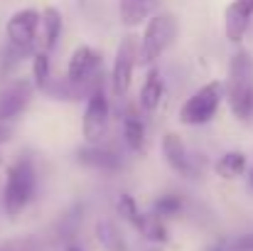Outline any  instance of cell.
Here are the masks:
<instances>
[{
	"label": "cell",
	"mask_w": 253,
	"mask_h": 251,
	"mask_svg": "<svg viewBox=\"0 0 253 251\" xmlns=\"http://www.w3.org/2000/svg\"><path fill=\"white\" fill-rule=\"evenodd\" d=\"M37 195V165L30 155H17L5 170L2 185V212L15 219L20 217Z\"/></svg>",
	"instance_id": "6da1fadb"
},
{
	"label": "cell",
	"mask_w": 253,
	"mask_h": 251,
	"mask_svg": "<svg viewBox=\"0 0 253 251\" xmlns=\"http://www.w3.org/2000/svg\"><path fill=\"white\" fill-rule=\"evenodd\" d=\"M224 96L229 111L239 121H249L253 113V57L249 50H236L229 62L224 82Z\"/></svg>",
	"instance_id": "7a4b0ae2"
},
{
	"label": "cell",
	"mask_w": 253,
	"mask_h": 251,
	"mask_svg": "<svg viewBox=\"0 0 253 251\" xmlns=\"http://www.w3.org/2000/svg\"><path fill=\"white\" fill-rule=\"evenodd\" d=\"M179 35V22L172 12H155L140 35V64L155 67Z\"/></svg>",
	"instance_id": "3957f363"
},
{
	"label": "cell",
	"mask_w": 253,
	"mask_h": 251,
	"mask_svg": "<svg viewBox=\"0 0 253 251\" xmlns=\"http://www.w3.org/2000/svg\"><path fill=\"white\" fill-rule=\"evenodd\" d=\"M224 101H226L224 82H209L204 86H199L197 91H192L184 99V103L179 106L177 118H179V123L192 126V128L194 126H207V123H211L216 118V113H219Z\"/></svg>",
	"instance_id": "277c9868"
},
{
	"label": "cell",
	"mask_w": 253,
	"mask_h": 251,
	"mask_svg": "<svg viewBox=\"0 0 253 251\" xmlns=\"http://www.w3.org/2000/svg\"><path fill=\"white\" fill-rule=\"evenodd\" d=\"M40 20H42V12L35 7L15 10L5 25L7 47L20 52L22 57H32L40 50Z\"/></svg>",
	"instance_id": "5b68a950"
},
{
	"label": "cell",
	"mask_w": 253,
	"mask_h": 251,
	"mask_svg": "<svg viewBox=\"0 0 253 251\" xmlns=\"http://www.w3.org/2000/svg\"><path fill=\"white\" fill-rule=\"evenodd\" d=\"M74 86H79L88 99V94L93 89H98L103 82V57L98 50L88 47V45H79L67 64V74H64Z\"/></svg>",
	"instance_id": "8992f818"
},
{
	"label": "cell",
	"mask_w": 253,
	"mask_h": 251,
	"mask_svg": "<svg viewBox=\"0 0 253 251\" xmlns=\"http://www.w3.org/2000/svg\"><path fill=\"white\" fill-rule=\"evenodd\" d=\"M140 64V37L135 35H126L121 40V45L116 47V54H113V64H111V91L116 99L126 96L130 91V84H133V74H135V67Z\"/></svg>",
	"instance_id": "52a82bcc"
},
{
	"label": "cell",
	"mask_w": 253,
	"mask_h": 251,
	"mask_svg": "<svg viewBox=\"0 0 253 251\" xmlns=\"http://www.w3.org/2000/svg\"><path fill=\"white\" fill-rule=\"evenodd\" d=\"M111 123V101L106 94V84L93 89L86 99L84 118H82V136L86 143H101Z\"/></svg>",
	"instance_id": "ba28073f"
},
{
	"label": "cell",
	"mask_w": 253,
	"mask_h": 251,
	"mask_svg": "<svg viewBox=\"0 0 253 251\" xmlns=\"http://www.w3.org/2000/svg\"><path fill=\"white\" fill-rule=\"evenodd\" d=\"M163 158L177 175L184 177H197L204 170V160L197 158L182 141V136L177 133H165L163 136Z\"/></svg>",
	"instance_id": "9c48e42d"
},
{
	"label": "cell",
	"mask_w": 253,
	"mask_h": 251,
	"mask_svg": "<svg viewBox=\"0 0 253 251\" xmlns=\"http://www.w3.org/2000/svg\"><path fill=\"white\" fill-rule=\"evenodd\" d=\"M32 94H35L32 79H15V82L5 84L0 89V121L15 123L17 116H22L25 108L30 106Z\"/></svg>",
	"instance_id": "30bf717a"
},
{
	"label": "cell",
	"mask_w": 253,
	"mask_h": 251,
	"mask_svg": "<svg viewBox=\"0 0 253 251\" xmlns=\"http://www.w3.org/2000/svg\"><path fill=\"white\" fill-rule=\"evenodd\" d=\"M77 163L96 170V172H121L123 170V153L108 143H86L77 151Z\"/></svg>",
	"instance_id": "8fae6325"
},
{
	"label": "cell",
	"mask_w": 253,
	"mask_h": 251,
	"mask_svg": "<svg viewBox=\"0 0 253 251\" xmlns=\"http://www.w3.org/2000/svg\"><path fill=\"white\" fill-rule=\"evenodd\" d=\"M121 133L123 143L133 153H143L148 143V123H145V111L138 103H126L121 113Z\"/></svg>",
	"instance_id": "7c38bea8"
},
{
	"label": "cell",
	"mask_w": 253,
	"mask_h": 251,
	"mask_svg": "<svg viewBox=\"0 0 253 251\" xmlns=\"http://www.w3.org/2000/svg\"><path fill=\"white\" fill-rule=\"evenodd\" d=\"M253 22V0H231L224 10V35L229 42L239 45Z\"/></svg>",
	"instance_id": "4fadbf2b"
},
{
	"label": "cell",
	"mask_w": 253,
	"mask_h": 251,
	"mask_svg": "<svg viewBox=\"0 0 253 251\" xmlns=\"http://www.w3.org/2000/svg\"><path fill=\"white\" fill-rule=\"evenodd\" d=\"M168 86H165V77L158 67H148L145 79L140 84V94H138V106L145 113H155L160 108V103L165 101Z\"/></svg>",
	"instance_id": "5bb4252c"
},
{
	"label": "cell",
	"mask_w": 253,
	"mask_h": 251,
	"mask_svg": "<svg viewBox=\"0 0 253 251\" xmlns=\"http://www.w3.org/2000/svg\"><path fill=\"white\" fill-rule=\"evenodd\" d=\"M62 30H64V17L57 7H44L42 10V20H40V50L49 52L57 47L59 37H62Z\"/></svg>",
	"instance_id": "9a60e30c"
},
{
	"label": "cell",
	"mask_w": 253,
	"mask_h": 251,
	"mask_svg": "<svg viewBox=\"0 0 253 251\" xmlns=\"http://www.w3.org/2000/svg\"><path fill=\"white\" fill-rule=\"evenodd\" d=\"M158 0H118V17L126 27L145 25L155 15Z\"/></svg>",
	"instance_id": "2e32d148"
},
{
	"label": "cell",
	"mask_w": 253,
	"mask_h": 251,
	"mask_svg": "<svg viewBox=\"0 0 253 251\" xmlns=\"http://www.w3.org/2000/svg\"><path fill=\"white\" fill-rule=\"evenodd\" d=\"M96 239H98V244L103 247V251H130L126 237H123V232H121L118 224L111 222V219H101V222L96 224Z\"/></svg>",
	"instance_id": "e0dca14e"
},
{
	"label": "cell",
	"mask_w": 253,
	"mask_h": 251,
	"mask_svg": "<svg viewBox=\"0 0 253 251\" xmlns=\"http://www.w3.org/2000/svg\"><path fill=\"white\" fill-rule=\"evenodd\" d=\"M246 167H249V160L241 151H229L214 163V172L224 180H236L246 172Z\"/></svg>",
	"instance_id": "ac0fdd59"
},
{
	"label": "cell",
	"mask_w": 253,
	"mask_h": 251,
	"mask_svg": "<svg viewBox=\"0 0 253 251\" xmlns=\"http://www.w3.org/2000/svg\"><path fill=\"white\" fill-rule=\"evenodd\" d=\"M52 79H54V77H52V59H49V52L37 50V52L32 54V84H35V89L44 91Z\"/></svg>",
	"instance_id": "d6986e66"
},
{
	"label": "cell",
	"mask_w": 253,
	"mask_h": 251,
	"mask_svg": "<svg viewBox=\"0 0 253 251\" xmlns=\"http://www.w3.org/2000/svg\"><path fill=\"white\" fill-rule=\"evenodd\" d=\"M148 242H153V244H165L168 242V227H165V219H160L158 214H143V219L138 222V227H135Z\"/></svg>",
	"instance_id": "ffe728a7"
},
{
	"label": "cell",
	"mask_w": 253,
	"mask_h": 251,
	"mask_svg": "<svg viewBox=\"0 0 253 251\" xmlns=\"http://www.w3.org/2000/svg\"><path fill=\"white\" fill-rule=\"evenodd\" d=\"M182 212H184V195L179 192H165L153 202V214H158L160 219H172Z\"/></svg>",
	"instance_id": "44dd1931"
},
{
	"label": "cell",
	"mask_w": 253,
	"mask_h": 251,
	"mask_svg": "<svg viewBox=\"0 0 253 251\" xmlns=\"http://www.w3.org/2000/svg\"><path fill=\"white\" fill-rule=\"evenodd\" d=\"M116 209H118L121 219H126V222H128V224H133V227H138V222H140V219H143V214H145V212H140L138 202H135V200H133V195H128V192H123V195L118 197Z\"/></svg>",
	"instance_id": "7402d4cb"
},
{
	"label": "cell",
	"mask_w": 253,
	"mask_h": 251,
	"mask_svg": "<svg viewBox=\"0 0 253 251\" xmlns=\"http://www.w3.org/2000/svg\"><path fill=\"white\" fill-rule=\"evenodd\" d=\"M0 251H40V242L35 237H22V239L0 244Z\"/></svg>",
	"instance_id": "603a6c76"
},
{
	"label": "cell",
	"mask_w": 253,
	"mask_h": 251,
	"mask_svg": "<svg viewBox=\"0 0 253 251\" xmlns=\"http://www.w3.org/2000/svg\"><path fill=\"white\" fill-rule=\"evenodd\" d=\"M231 251H253V234H244L239 239H231Z\"/></svg>",
	"instance_id": "cb8c5ba5"
},
{
	"label": "cell",
	"mask_w": 253,
	"mask_h": 251,
	"mask_svg": "<svg viewBox=\"0 0 253 251\" xmlns=\"http://www.w3.org/2000/svg\"><path fill=\"white\" fill-rule=\"evenodd\" d=\"M15 136V126L10 121H0V148Z\"/></svg>",
	"instance_id": "d4e9b609"
},
{
	"label": "cell",
	"mask_w": 253,
	"mask_h": 251,
	"mask_svg": "<svg viewBox=\"0 0 253 251\" xmlns=\"http://www.w3.org/2000/svg\"><path fill=\"white\" fill-rule=\"evenodd\" d=\"M207 251H231V242H216L214 247H209Z\"/></svg>",
	"instance_id": "484cf974"
},
{
	"label": "cell",
	"mask_w": 253,
	"mask_h": 251,
	"mask_svg": "<svg viewBox=\"0 0 253 251\" xmlns=\"http://www.w3.org/2000/svg\"><path fill=\"white\" fill-rule=\"evenodd\" d=\"M64 251H84V249H82V247H77V244H69Z\"/></svg>",
	"instance_id": "4316f807"
},
{
	"label": "cell",
	"mask_w": 253,
	"mask_h": 251,
	"mask_svg": "<svg viewBox=\"0 0 253 251\" xmlns=\"http://www.w3.org/2000/svg\"><path fill=\"white\" fill-rule=\"evenodd\" d=\"M251 187H253V170H251Z\"/></svg>",
	"instance_id": "83f0119b"
}]
</instances>
